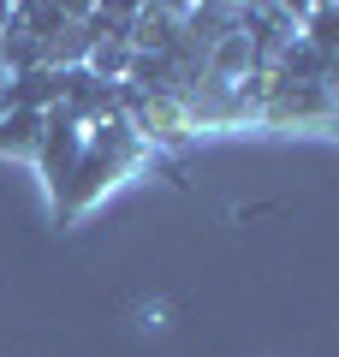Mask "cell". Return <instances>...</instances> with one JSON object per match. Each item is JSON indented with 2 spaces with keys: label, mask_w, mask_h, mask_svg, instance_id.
Segmentation results:
<instances>
[{
  "label": "cell",
  "mask_w": 339,
  "mask_h": 357,
  "mask_svg": "<svg viewBox=\"0 0 339 357\" xmlns=\"http://www.w3.org/2000/svg\"><path fill=\"white\" fill-rule=\"evenodd\" d=\"M155 161H161V155H155L149 143L131 131L126 114L96 119V126H89V137H84V155H77V167H72V178H66V191L48 203L54 220H60V227L84 220L107 191H119L131 173H143V167H155Z\"/></svg>",
  "instance_id": "1"
},
{
  "label": "cell",
  "mask_w": 339,
  "mask_h": 357,
  "mask_svg": "<svg viewBox=\"0 0 339 357\" xmlns=\"http://www.w3.org/2000/svg\"><path fill=\"white\" fill-rule=\"evenodd\" d=\"M327 102H333V114H339V66H327Z\"/></svg>",
  "instance_id": "5"
},
{
  "label": "cell",
  "mask_w": 339,
  "mask_h": 357,
  "mask_svg": "<svg viewBox=\"0 0 339 357\" xmlns=\"http://www.w3.org/2000/svg\"><path fill=\"white\" fill-rule=\"evenodd\" d=\"M0 89H6V66H0Z\"/></svg>",
  "instance_id": "6"
},
{
  "label": "cell",
  "mask_w": 339,
  "mask_h": 357,
  "mask_svg": "<svg viewBox=\"0 0 339 357\" xmlns=\"http://www.w3.org/2000/svg\"><path fill=\"white\" fill-rule=\"evenodd\" d=\"M84 137H89V119L72 114V107H48L42 119V149H36V173L48 185V203L66 191V178H72L77 155H84Z\"/></svg>",
  "instance_id": "2"
},
{
  "label": "cell",
  "mask_w": 339,
  "mask_h": 357,
  "mask_svg": "<svg viewBox=\"0 0 339 357\" xmlns=\"http://www.w3.org/2000/svg\"><path fill=\"white\" fill-rule=\"evenodd\" d=\"M298 36H303L310 54H322L327 66H339V6H303Z\"/></svg>",
  "instance_id": "4"
},
{
  "label": "cell",
  "mask_w": 339,
  "mask_h": 357,
  "mask_svg": "<svg viewBox=\"0 0 339 357\" xmlns=\"http://www.w3.org/2000/svg\"><path fill=\"white\" fill-rule=\"evenodd\" d=\"M42 119H48V114H36V107H6V102H0V161H30V167H36Z\"/></svg>",
  "instance_id": "3"
}]
</instances>
